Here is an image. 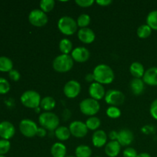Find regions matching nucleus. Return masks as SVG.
I'll return each mask as SVG.
<instances>
[{"mask_svg": "<svg viewBox=\"0 0 157 157\" xmlns=\"http://www.w3.org/2000/svg\"><path fill=\"white\" fill-rule=\"evenodd\" d=\"M58 29L64 35H72L78 31L77 21L70 16H62L58 21Z\"/></svg>", "mask_w": 157, "mask_h": 157, "instance_id": "nucleus-5", "label": "nucleus"}, {"mask_svg": "<svg viewBox=\"0 0 157 157\" xmlns=\"http://www.w3.org/2000/svg\"><path fill=\"white\" fill-rule=\"evenodd\" d=\"M84 79H85V81H87V82L90 83V84H92V83L95 82L94 76V74L93 73L87 74V75H85V77H84Z\"/></svg>", "mask_w": 157, "mask_h": 157, "instance_id": "nucleus-43", "label": "nucleus"}, {"mask_svg": "<svg viewBox=\"0 0 157 157\" xmlns=\"http://www.w3.org/2000/svg\"><path fill=\"white\" fill-rule=\"evenodd\" d=\"M95 2L100 6H102V7H106V6H110L112 3L111 0H99V1H96Z\"/></svg>", "mask_w": 157, "mask_h": 157, "instance_id": "nucleus-41", "label": "nucleus"}, {"mask_svg": "<svg viewBox=\"0 0 157 157\" xmlns=\"http://www.w3.org/2000/svg\"><path fill=\"white\" fill-rule=\"evenodd\" d=\"M108 136L105 131L98 130L92 135V144L97 148H101L107 144Z\"/></svg>", "mask_w": 157, "mask_h": 157, "instance_id": "nucleus-17", "label": "nucleus"}, {"mask_svg": "<svg viewBox=\"0 0 157 157\" xmlns=\"http://www.w3.org/2000/svg\"><path fill=\"white\" fill-rule=\"evenodd\" d=\"M105 102L110 106H118L122 105L125 101V95L122 91L115 89H111L106 92L105 97H104Z\"/></svg>", "mask_w": 157, "mask_h": 157, "instance_id": "nucleus-8", "label": "nucleus"}, {"mask_svg": "<svg viewBox=\"0 0 157 157\" xmlns=\"http://www.w3.org/2000/svg\"><path fill=\"white\" fill-rule=\"evenodd\" d=\"M96 157H101V156H96Z\"/></svg>", "mask_w": 157, "mask_h": 157, "instance_id": "nucleus-47", "label": "nucleus"}, {"mask_svg": "<svg viewBox=\"0 0 157 157\" xmlns=\"http://www.w3.org/2000/svg\"><path fill=\"white\" fill-rule=\"evenodd\" d=\"M137 151L133 147H127L123 152L124 157H137Z\"/></svg>", "mask_w": 157, "mask_h": 157, "instance_id": "nucleus-36", "label": "nucleus"}, {"mask_svg": "<svg viewBox=\"0 0 157 157\" xmlns=\"http://www.w3.org/2000/svg\"><path fill=\"white\" fill-rule=\"evenodd\" d=\"M56 106V101L55 98L51 96H46L44 98H41V104H40V107L44 112H51V110H53Z\"/></svg>", "mask_w": 157, "mask_h": 157, "instance_id": "nucleus-23", "label": "nucleus"}, {"mask_svg": "<svg viewBox=\"0 0 157 157\" xmlns=\"http://www.w3.org/2000/svg\"><path fill=\"white\" fill-rule=\"evenodd\" d=\"M88 92L90 98H93L98 101L104 98L106 94L105 88H104V85L98 82H94L90 84L88 89Z\"/></svg>", "mask_w": 157, "mask_h": 157, "instance_id": "nucleus-14", "label": "nucleus"}, {"mask_svg": "<svg viewBox=\"0 0 157 157\" xmlns=\"http://www.w3.org/2000/svg\"><path fill=\"white\" fill-rule=\"evenodd\" d=\"M137 157H152V156L147 153H140V154H138Z\"/></svg>", "mask_w": 157, "mask_h": 157, "instance_id": "nucleus-44", "label": "nucleus"}, {"mask_svg": "<svg viewBox=\"0 0 157 157\" xmlns=\"http://www.w3.org/2000/svg\"><path fill=\"white\" fill-rule=\"evenodd\" d=\"M39 6L40 9L47 14L55 9V2L54 0H41L39 2Z\"/></svg>", "mask_w": 157, "mask_h": 157, "instance_id": "nucleus-31", "label": "nucleus"}, {"mask_svg": "<svg viewBox=\"0 0 157 157\" xmlns=\"http://www.w3.org/2000/svg\"><path fill=\"white\" fill-rule=\"evenodd\" d=\"M76 21L78 27H80L81 29H84V28H88V25L91 21V18H90V15L87 14H81L77 18Z\"/></svg>", "mask_w": 157, "mask_h": 157, "instance_id": "nucleus-32", "label": "nucleus"}, {"mask_svg": "<svg viewBox=\"0 0 157 157\" xmlns=\"http://www.w3.org/2000/svg\"><path fill=\"white\" fill-rule=\"evenodd\" d=\"M134 135L133 132L127 128L122 129L118 132L117 141L121 147H128L133 143Z\"/></svg>", "mask_w": 157, "mask_h": 157, "instance_id": "nucleus-15", "label": "nucleus"}, {"mask_svg": "<svg viewBox=\"0 0 157 157\" xmlns=\"http://www.w3.org/2000/svg\"><path fill=\"white\" fill-rule=\"evenodd\" d=\"M9 77L12 81H19L20 78H21V75H20V73L18 71L15 70V69H12L11 71L9 72Z\"/></svg>", "mask_w": 157, "mask_h": 157, "instance_id": "nucleus-39", "label": "nucleus"}, {"mask_svg": "<svg viewBox=\"0 0 157 157\" xmlns=\"http://www.w3.org/2000/svg\"><path fill=\"white\" fill-rule=\"evenodd\" d=\"M20 101L24 107L30 109H36L40 107L41 98L36 90H29L21 95Z\"/></svg>", "mask_w": 157, "mask_h": 157, "instance_id": "nucleus-4", "label": "nucleus"}, {"mask_svg": "<svg viewBox=\"0 0 157 157\" xmlns=\"http://www.w3.org/2000/svg\"><path fill=\"white\" fill-rule=\"evenodd\" d=\"M150 113L152 117L157 121V99L152 102L150 107Z\"/></svg>", "mask_w": 157, "mask_h": 157, "instance_id": "nucleus-38", "label": "nucleus"}, {"mask_svg": "<svg viewBox=\"0 0 157 157\" xmlns=\"http://www.w3.org/2000/svg\"><path fill=\"white\" fill-rule=\"evenodd\" d=\"M38 126L35 121L29 119H24L19 123V130L21 134L28 138H32L36 136Z\"/></svg>", "mask_w": 157, "mask_h": 157, "instance_id": "nucleus-9", "label": "nucleus"}, {"mask_svg": "<svg viewBox=\"0 0 157 157\" xmlns=\"http://www.w3.org/2000/svg\"><path fill=\"white\" fill-rule=\"evenodd\" d=\"M152 31L151 28L147 24L142 25L136 30V35L141 39H146L151 35Z\"/></svg>", "mask_w": 157, "mask_h": 157, "instance_id": "nucleus-29", "label": "nucleus"}, {"mask_svg": "<svg viewBox=\"0 0 157 157\" xmlns=\"http://www.w3.org/2000/svg\"><path fill=\"white\" fill-rule=\"evenodd\" d=\"M106 114L109 118L117 119L121 116V110L118 108V107L110 106L106 110Z\"/></svg>", "mask_w": 157, "mask_h": 157, "instance_id": "nucleus-33", "label": "nucleus"}, {"mask_svg": "<svg viewBox=\"0 0 157 157\" xmlns=\"http://www.w3.org/2000/svg\"><path fill=\"white\" fill-rule=\"evenodd\" d=\"M101 120L97 117H90L87 118L85 124L87 126L88 130H92V131H96L101 127Z\"/></svg>", "mask_w": 157, "mask_h": 157, "instance_id": "nucleus-28", "label": "nucleus"}, {"mask_svg": "<svg viewBox=\"0 0 157 157\" xmlns=\"http://www.w3.org/2000/svg\"><path fill=\"white\" fill-rule=\"evenodd\" d=\"M74 60L69 55H58L52 62V67L58 73H66L72 69L74 66Z\"/></svg>", "mask_w": 157, "mask_h": 157, "instance_id": "nucleus-3", "label": "nucleus"}, {"mask_svg": "<svg viewBox=\"0 0 157 157\" xmlns=\"http://www.w3.org/2000/svg\"><path fill=\"white\" fill-rule=\"evenodd\" d=\"M145 69L144 65L138 61L132 63L130 66V72L133 78H141L144 77L145 73Z\"/></svg>", "mask_w": 157, "mask_h": 157, "instance_id": "nucleus-22", "label": "nucleus"}, {"mask_svg": "<svg viewBox=\"0 0 157 157\" xmlns=\"http://www.w3.org/2000/svg\"><path fill=\"white\" fill-rule=\"evenodd\" d=\"M79 108L81 113L88 117H94L99 112L101 109L99 102L93 98H86L81 101Z\"/></svg>", "mask_w": 157, "mask_h": 157, "instance_id": "nucleus-6", "label": "nucleus"}, {"mask_svg": "<svg viewBox=\"0 0 157 157\" xmlns=\"http://www.w3.org/2000/svg\"><path fill=\"white\" fill-rule=\"evenodd\" d=\"M81 90V84L76 80L68 81L64 86L63 92L66 98L69 99L76 98L80 94Z\"/></svg>", "mask_w": 157, "mask_h": 157, "instance_id": "nucleus-10", "label": "nucleus"}, {"mask_svg": "<svg viewBox=\"0 0 157 157\" xmlns=\"http://www.w3.org/2000/svg\"><path fill=\"white\" fill-rule=\"evenodd\" d=\"M71 56L73 58L74 61L78 63H84L90 58V53L87 48L82 46H79L73 49L71 53Z\"/></svg>", "mask_w": 157, "mask_h": 157, "instance_id": "nucleus-12", "label": "nucleus"}, {"mask_svg": "<svg viewBox=\"0 0 157 157\" xmlns=\"http://www.w3.org/2000/svg\"><path fill=\"white\" fill-rule=\"evenodd\" d=\"M73 44L67 38H63L59 42V50L63 55H69L73 51Z\"/></svg>", "mask_w": 157, "mask_h": 157, "instance_id": "nucleus-25", "label": "nucleus"}, {"mask_svg": "<svg viewBox=\"0 0 157 157\" xmlns=\"http://www.w3.org/2000/svg\"><path fill=\"white\" fill-rule=\"evenodd\" d=\"M92 150L87 145H79L75 149V156L76 157H91Z\"/></svg>", "mask_w": 157, "mask_h": 157, "instance_id": "nucleus-26", "label": "nucleus"}, {"mask_svg": "<svg viewBox=\"0 0 157 157\" xmlns=\"http://www.w3.org/2000/svg\"><path fill=\"white\" fill-rule=\"evenodd\" d=\"M29 21L35 27L41 28L48 22V17L41 9H33L29 15Z\"/></svg>", "mask_w": 157, "mask_h": 157, "instance_id": "nucleus-7", "label": "nucleus"}, {"mask_svg": "<svg viewBox=\"0 0 157 157\" xmlns=\"http://www.w3.org/2000/svg\"><path fill=\"white\" fill-rule=\"evenodd\" d=\"M38 122L41 127L48 131H55L60 124L58 115L51 112H43L38 117Z\"/></svg>", "mask_w": 157, "mask_h": 157, "instance_id": "nucleus-2", "label": "nucleus"}, {"mask_svg": "<svg viewBox=\"0 0 157 157\" xmlns=\"http://www.w3.org/2000/svg\"><path fill=\"white\" fill-rule=\"evenodd\" d=\"M51 154L52 157H66L67 147L61 142L55 143L51 147Z\"/></svg>", "mask_w": 157, "mask_h": 157, "instance_id": "nucleus-21", "label": "nucleus"}, {"mask_svg": "<svg viewBox=\"0 0 157 157\" xmlns=\"http://www.w3.org/2000/svg\"><path fill=\"white\" fill-rule=\"evenodd\" d=\"M108 138L110 140V141H115L117 140L118 137V132L116 130H112L109 133V134L107 135Z\"/></svg>", "mask_w": 157, "mask_h": 157, "instance_id": "nucleus-40", "label": "nucleus"}, {"mask_svg": "<svg viewBox=\"0 0 157 157\" xmlns=\"http://www.w3.org/2000/svg\"><path fill=\"white\" fill-rule=\"evenodd\" d=\"M95 82L102 84H110L114 81L115 75L113 69L107 64L97 65L93 71Z\"/></svg>", "mask_w": 157, "mask_h": 157, "instance_id": "nucleus-1", "label": "nucleus"}, {"mask_svg": "<svg viewBox=\"0 0 157 157\" xmlns=\"http://www.w3.org/2000/svg\"><path fill=\"white\" fill-rule=\"evenodd\" d=\"M131 92L134 95H140L145 90V83L141 78H133L130 83Z\"/></svg>", "mask_w": 157, "mask_h": 157, "instance_id": "nucleus-20", "label": "nucleus"}, {"mask_svg": "<svg viewBox=\"0 0 157 157\" xmlns=\"http://www.w3.org/2000/svg\"><path fill=\"white\" fill-rule=\"evenodd\" d=\"M147 25L152 30L157 31V10L150 12L147 16Z\"/></svg>", "mask_w": 157, "mask_h": 157, "instance_id": "nucleus-30", "label": "nucleus"}, {"mask_svg": "<svg viewBox=\"0 0 157 157\" xmlns=\"http://www.w3.org/2000/svg\"><path fill=\"white\" fill-rule=\"evenodd\" d=\"M10 90V84L4 78H0V94H6Z\"/></svg>", "mask_w": 157, "mask_h": 157, "instance_id": "nucleus-35", "label": "nucleus"}, {"mask_svg": "<svg viewBox=\"0 0 157 157\" xmlns=\"http://www.w3.org/2000/svg\"><path fill=\"white\" fill-rule=\"evenodd\" d=\"M11 143L7 140H0V155L5 156L10 150Z\"/></svg>", "mask_w": 157, "mask_h": 157, "instance_id": "nucleus-34", "label": "nucleus"}, {"mask_svg": "<svg viewBox=\"0 0 157 157\" xmlns=\"http://www.w3.org/2000/svg\"><path fill=\"white\" fill-rule=\"evenodd\" d=\"M55 135L57 139L60 141L67 140L71 136L69 127H64V126H59L55 130Z\"/></svg>", "mask_w": 157, "mask_h": 157, "instance_id": "nucleus-24", "label": "nucleus"}, {"mask_svg": "<svg viewBox=\"0 0 157 157\" xmlns=\"http://www.w3.org/2000/svg\"><path fill=\"white\" fill-rule=\"evenodd\" d=\"M78 38L79 41L84 44H89L94 41L96 35L91 29L84 28V29H80L79 31H78Z\"/></svg>", "mask_w": 157, "mask_h": 157, "instance_id": "nucleus-16", "label": "nucleus"}, {"mask_svg": "<svg viewBox=\"0 0 157 157\" xmlns=\"http://www.w3.org/2000/svg\"><path fill=\"white\" fill-rule=\"evenodd\" d=\"M121 150V145L117 140L110 141L104 147V152L108 157H117L120 154Z\"/></svg>", "mask_w": 157, "mask_h": 157, "instance_id": "nucleus-19", "label": "nucleus"}, {"mask_svg": "<svg viewBox=\"0 0 157 157\" xmlns=\"http://www.w3.org/2000/svg\"><path fill=\"white\" fill-rule=\"evenodd\" d=\"M46 135H47V130H45V129L41 127H38L36 136H39V137H44Z\"/></svg>", "mask_w": 157, "mask_h": 157, "instance_id": "nucleus-42", "label": "nucleus"}, {"mask_svg": "<svg viewBox=\"0 0 157 157\" xmlns=\"http://www.w3.org/2000/svg\"><path fill=\"white\" fill-rule=\"evenodd\" d=\"M71 136L76 138H83L87 136L88 133V129L86 126L85 123L81 121H75L69 125Z\"/></svg>", "mask_w": 157, "mask_h": 157, "instance_id": "nucleus-11", "label": "nucleus"}, {"mask_svg": "<svg viewBox=\"0 0 157 157\" xmlns=\"http://www.w3.org/2000/svg\"><path fill=\"white\" fill-rule=\"evenodd\" d=\"M145 84L152 87L157 86V67H152L147 69L143 77Z\"/></svg>", "mask_w": 157, "mask_h": 157, "instance_id": "nucleus-18", "label": "nucleus"}, {"mask_svg": "<svg viewBox=\"0 0 157 157\" xmlns=\"http://www.w3.org/2000/svg\"><path fill=\"white\" fill-rule=\"evenodd\" d=\"M13 69V62L9 58L0 56V71L9 72Z\"/></svg>", "mask_w": 157, "mask_h": 157, "instance_id": "nucleus-27", "label": "nucleus"}, {"mask_svg": "<svg viewBox=\"0 0 157 157\" xmlns=\"http://www.w3.org/2000/svg\"><path fill=\"white\" fill-rule=\"evenodd\" d=\"M15 133V126L9 121H2L0 123V137L9 140Z\"/></svg>", "mask_w": 157, "mask_h": 157, "instance_id": "nucleus-13", "label": "nucleus"}, {"mask_svg": "<svg viewBox=\"0 0 157 157\" xmlns=\"http://www.w3.org/2000/svg\"><path fill=\"white\" fill-rule=\"evenodd\" d=\"M66 157H76V156H67Z\"/></svg>", "mask_w": 157, "mask_h": 157, "instance_id": "nucleus-45", "label": "nucleus"}, {"mask_svg": "<svg viewBox=\"0 0 157 157\" xmlns=\"http://www.w3.org/2000/svg\"><path fill=\"white\" fill-rule=\"evenodd\" d=\"M0 157H6V156H2V155H0Z\"/></svg>", "mask_w": 157, "mask_h": 157, "instance_id": "nucleus-46", "label": "nucleus"}, {"mask_svg": "<svg viewBox=\"0 0 157 157\" xmlns=\"http://www.w3.org/2000/svg\"><path fill=\"white\" fill-rule=\"evenodd\" d=\"M95 2L94 0H76L75 3L81 8H88L93 6Z\"/></svg>", "mask_w": 157, "mask_h": 157, "instance_id": "nucleus-37", "label": "nucleus"}]
</instances>
